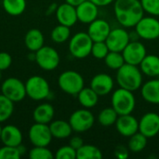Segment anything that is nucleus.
Wrapping results in <instances>:
<instances>
[{"label": "nucleus", "mask_w": 159, "mask_h": 159, "mask_svg": "<svg viewBox=\"0 0 159 159\" xmlns=\"http://www.w3.org/2000/svg\"><path fill=\"white\" fill-rule=\"evenodd\" d=\"M114 13L117 22L124 28L135 27L144 16L140 0H116L114 2Z\"/></svg>", "instance_id": "nucleus-1"}, {"label": "nucleus", "mask_w": 159, "mask_h": 159, "mask_svg": "<svg viewBox=\"0 0 159 159\" xmlns=\"http://www.w3.org/2000/svg\"><path fill=\"white\" fill-rule=\"evenodd\" d=\"M143 74L137 65L125 63L118 70H116V81L119 88L137 91L143 84Z\"/></svg>", "instance_id": "nucleus-2"}, {"label": "nucleus", "mask_w": 159, "mask_h": 159, "mask_svg": "<svg viewBox=\"0 0 159 159\" xmlns=\"http://www.w3.org/2000/svg\"><path fill=\"white\" fill-rule=\"evenodd\" d=\"M111 106L118 116L132 114L136 107V98L133 91L122 88L116 89L112 93Z\"/></svg>", "instance_id": "nucleus-3"}, {"label": "nucleus", "mask_w": 159, "mask_h": 159, "mask_svg": "<svg viewBox=\"0 0 159 159\" xmlns=\"http://www.w3.org/2000/svg\"><path fill=\"white\" fill-rule=\"evenodd\" d=\"M93 41L88 33L78 32L75 34L69 40L70 54L75 59H85L91 54Z\"/></svg>", "instance_id": "nucleus-4"}, {"label": "nucleus", "mask_w": 159, "mask_h": 159, "mask_svg": "<svg viewBox=\"0 0 159 159\" xmlns=\"http://www.w3.org/2000/svg\"><path fill=\"white\" fill-rule=\"evenodd\" d=\"M58 85L64 93L76 96L85 87V81L82 75L78 72L74 70H67L59 75Z\"/></svg>", "instance_id": "nucleus-5"}, {"label": "nucleus", "mask_w": 159, "mask_h": 159, "mask_svg": "<svg viewBox=\"0 0 159 159\" xmlns=\"http://www.w3.org/2000/svg\"><path fill=\"white\" fill-rule=\"evenodd\" d=\"M26 95L33 101H43L49 97L50 87L46 78L41 75H33L25 82Z\"/></svg>", "instance_id": "nucleus-6"}, {"label": "nucleus", "mask_w": 159, "mask_h": 159, "mask_svg": "<svg viewBox=\"0 0 159 159\" xmlns=\"http://www.w3.org/2000/svg\"><path fill=\"white\" fill-rule=\"evenodd\" d=\"M37 65L44 71L55 70L61 61L59 52L49 46H43L40 49L35 52V61Z\"/></svg>", "instance_id": "nucleus-7"}, {"label": "nucleus", "mask_w": 159, "mask_h": 159, "mask_svg": "<svg viewBox=\"0 0 159 159\" xmlns=\"http://www.w3.org/2000/svg\"><path fill=\"white\" fill-rule=\"evenodd\" d=\"M1 93L14 103L20 102L27 96L25 83L17 77H8L1 85Z\"/></svg>", "instance_id": "nucleus-8"}, {"label": "nucleus", "mask_w": 159, "mask_h": 159, "mask_svg": "<svg viewBox=\"0 0 159 159\" xmlns=\"http://www.w3.org/2000/svg\"><path fill=\"white\" fill-rule=\"evenodd\" d=\"M69 123L73 129V131L77 133H83L89 130L95 123L94 115L89 109L82 108L75 110L69 117Z\"/></svg>", "instance_id": "nucleus-9"}, {"label": "nucleus", "mask_w": 159, "mask_h": 159, "mask_svg": "<svg viewBox=\"0 0 159 159\" xmlns=\"http://www.w3.org/2000/svg\"><path fill=\"white\" fill-rule=\"evenodd\" d=\"M139 37L143 40L159 38V20L154 16H143L135 26Z\"/></svg>", "instance_id": "nucleus-10"}, {"label": "nucleus", "mask_w": 159, "mask_h": 159, "mask_svg": "<svg viewBox=\"0 0 159 159\" xmlns=\"http://www.w3.org/2000/svg\"><path fill=\"white\" fill-rule=\"evenodd\" d=\"M28 136L33 146H48L53 139L48 124H33L28 131Z\"/></svg>", "instance_id": "nucleus-11"}, {"label": "nucleus", "mask_w": 159, "mask_h": 159, "mask_svg": "<svg viewBox=\"0 0 159 159\" xmlns=\"http://www.w3.org/2000/svg\"><path fill=\"white\" fill-rule=\"evenodd\" d=\"M110 51L122 52L130 42L129 33L124 27H116L111 30L105 40Z\"/></svg>", "instance_id": "nucleus-12"}, {"label": "nucleus", "mask_w": 159, "mask_h": 159, "mask_svg": "<svg viewBox=\"0 0 159 159\" xmlns=\"http://www.w3.org/2000/svg\"><path fill=\"white\" fill-rule=\"evenodd\" d=\"M125 62L139 66L144 57L147 55L145 46L139 40L130 41L122 51Z\"/></svg>", "instance_id": "nucleus-13"}, {"label": "nucleus", "mask_w": 159, "mask_h": 159, "mask_svg": "<svg viewBox=\"0 0 159 159\" xmlns=\"http://www.w3.org/2000/svg\"><path fill=\"white\" fill-rule=\"evenodd\" d=\"M139 131L146 138H154L159 133V115L155 112L144 114L139 120Z\"/></svg>", "instance_id": "nucleus-14"}, {"label": "nucleus", "mask_w": 159, "mask_h": 159, "mask_svg": "<svg viewBox=\"0 0 159 159\" xmlns=\"http://www.w3.org/2000/svg\"><path fill=\"white\" fill-rule=\"evenodd\" d=\"M89 87L100 97L106 96L113 91L115 87V81L110 75L105 73H100L92 77Z\"/></svg>", "instance_id": "nucleus-15"}, {"label": "nucleus", "mask_w": 159, "mask_h": 159, "mask_svg": "<svg viewBox=\"0 0 159 159\" xmlns=\"http://www.w3.org/2000/svg\"><path fill=\"white\" fill-rule=\"evenodd\" d=\"M112 28L110 23L104 19H96L89 24L88 34L93 42L105 41Z\"/></svg>", "instance_id": "nucleus-16"}, {"label": "nucleus", "mask_w": 159, "mask_h": 159, "mask_svg": "<svg viewBox=\"0 0 159 159\" xmlns=\"http://www.w3.org/2000/svg\"><path fill=\"white\" fill-rule=\"evenodd\" d=\"M115 125L117 132L123 137L129 138L139 131V120L131 114L118 116Z\"/></svg>", "instance_id": "nucleus-17"}, {"label": "nucleus", "mask_w": 159, "mask_h": 159, "mask_svg": "<svg viewBox=\"0 0 159 159\" xmlns=\"http://www.w3.org/2000/svg\"><path fill=\"white\" fill-rule=\"evenodd\" d=\"M55 15L60 24L68 26L70 28L78 21L77 14H76V7L66 2L58 6Z\"/></svg>", "instance_id": "nucleus-18"}, {"label": "nucleus", "mask_w": 159, "mask_h": 159, "mask_svg": "<svg viewBox=\"0 0 159 159\" xmlns=\"http://www.w3.org/2000/svg\"><path fill=\"white\" fill-rule=\"evenodd\" d=\"M75 7L77 20L82 23L89 24L99 17V7L89 0H86Z\"/></svg>", "instance_id": "nucleus-19"}, {"label": "nucleus", "mask_w": 159, "mask_h": 159, "mask_svg": "<svg viewBox=\"0 0 159 159\" xmlns=\"http://www.w3.org/2000/svg\"><path fill=\"white\" fill-rule=\"evenodd\" d=\"M22 133L18 127L14 125H7L2 127L0 141L4 145L17 147L22 143Z\"/></svg>", "instance_id": "nucleus-20"}, {"label": "nucleus", "mask_w": 159, "mask_h": 159, "mask_svg": "<svg viewBox=\"0 0 159 159\" xmlns=\"http://www.w3.org/2000/svg\"><path fill=\"white\" fill-rule=\"evenodd\" d=\"M141 95L143 99L151 103L159 104V78H152L143 84L141 88Z\"/></svg>", "instance_id": "nucleus-21"}, {"label": "nucleus", "mask_w": 159, "mask_h": 159, "mask_svg": "<svg viewBox=\"0 0 159 159\" xmlns=\"http://www.w3.org/2000/svg\"><path fill=\"white\" fill-rule=\"evenodd\" d=\"M55 116V110L52 104L48 102H43L37 105L33 111V119L36 123L49 124Z\"/></svg>", "instance_id": "nucleus-22"}, {"label": "nucleus", "mask_w": 159, "mask_h": 159, "mask_svg": "<svg viewBox=\"0 0 159 159\" xmlns=\"http://www.w3.org/2000/svg\"><path fill=\"white\" fill-rule=\"evenodd\" d=\"M45 43L43 33L36 28L29 30L24 36V44L26 48L31 52H36L40 49Z\"/></svg>", "instance_id": "nucleus-23"}, {"label": "nucleus", "mask_w": 159, "mask_h": 159, "mask_svg": "<svg viewBox=\"0 0 159 159\" xmlns=\"http://www.w3.org/2000/svg\"><path fill=\"white\" fill-rule=\"evenodd\" d=\"M49 129L52 134V137L58 140H64L69 138L73 133V129L69 121L58 119L52 120L49 124Z\"/></svg>", "instance_id": "nucleus-24"}, {"label": "nucleus", "mask_w": 159, "mask_h": 159, "mask_svg": "<svg viewBox=\"0 0 159 159\" xmlns=\"http://www.w3.org/2000/svg\"><path fill=\"white\" fill-rule=\"evenodd\" d=\"M142 73L149 77L159 76V56L147 54L139 65Z\"/></svg>", "instance_id": "nucleus-25"}, {"label": "nucleus", "mask_w": 159, "mask_h": 159, "mask_svg": "<svg viewBox=\"0 0 159 159\" xmlns=\"http://www.w3.org/2000/svg\"><path fill=\"white\" fill-rule=\"evenodd\" d=\"M76 96L80 105L83 108H87V109H91L95 107L98 104L99 97H100L90 87L89 88L84 87Z\"/></svg>", "instance_id": "nucleus-26"}, {"label": "nucleus", "mask_w": 159, "mask_h": 159, "mask_svg": "<svg viewBox=\"0 0 159 159\" xmlns=\"http://www.w3.org/2000/svg\"><path fill=\"white\" fill-rule=\"evenodd\" d=\"M2 7L10 16H20L26 9V0H2Z\"/></svg>", "instance_id": "nucleus-27"}, {"label": "nucleus", "mask_w": 159, "mask_h": 159, "mask_svg": "<svg viewBox=\"0 0 159 159\" xmlns=\"http://www.w3.org/2000/svg\"><path fill=\"white\" fill-rule=\"evenodd\" d=\"M103 157L102 152L95 145L83 144L76 150L77 159H102Z\"/></svg>", "instance_id": "nucleus-28"}, {"label": "nucleus", "mask_w": 159, "mask_h": 159, "mask_svg": "<svg viewBox=\"0 0 159 159\" xmlns=\"http://www.w3.org/2000/svg\"><path fill=\"white\" fill-rule=\"evenodd\" d=\"M147 140L148 138H146L140 131H138L129 137V140L128 143V148L132 153H135V154L140 153L145 149L147 145Z\"/></svg>", "instance_id": "nucleus-29"}, {"label": "nucleus", "mask_w": 159, "mask_h": 159, "mask_svg": "<svg viewBox=\"0 0 159 159\" xmlns=\"http://www.w3.org/2000/svg\"><path fill=\"white\" fill-rule=\"evenodd\" d=\"M71 36V29L68 26L60 24L55 26L51 33H50V37L54 43L57 44H62L65 43L70 39Z\"/></svg>", "instance_id": "nucleus-30"}, {"label": "nucleus", "mask_w": 159, "mask_h": 159, "mask_svg": "<svg viewBox=\"0 0 159 159\" xmlns=\"http://www.w3.org/2000/svg\"><path fill=\"white\" fill-rule=\"evenodd\" d=\"M117 118L118 114L112 106L102 109L98 115V122L103 127H111L115 125Z\"/></svg>", "instance_id": "nucleus-31"}, {"label": "nucleus", "mask_w": 159, "mask_h": 159, "mask_svg": "<svg viewBox=\"0 0 159 159\" xmlns=\"http://www.w3.org/2000/svg\"><path fill=\"white\" fill-rule=\"evenodd\" d=\"M14 112V102L0 94V123L8 120Z\"/></svg>", "instance_id": "nucleus-32"}, {"label": "nucleus", "mask_w": 159, "mask_h": 159, "mask_svg": "<svg viewBox=\"0 0 159 159\" xmlns=\"http://www.w3.org/2000/svg\"><path fill=\"white\" fill-rule=\"evenodd\" d=\"M104 63L111 70H116V71L122 65H124L126 62H125L124 57L122 55V52L109 51V53L104 58Z\"/></svg>", "instance_id": "nucleus-33"}, {"label": "nucleus", "mask_w": 159, "mask_h": 159, "mask_svg": "<svg viewBox=\"0 0 159 159\" xmlns=\"http://www.w3.org/2000/svg\"><path fill=\"white\" fill-rule=\"evenodd\" d=\"M29 157L31 159H52L54 158V155L48 146H34L29 151Z\"/></svg>", "instance_id": "nucleus-34"}, {"label": "nucleus", "mask_w": 159, "mask_h": 159, "mask_svg": "<svg viewBox=\"0 0 159 159\" xmlns=\"http://www.w3.org/2000/svg\"><path fill=\"white\" fill-rule=\"evenodd\" d=\"M109 51L110 50H109L105 41L93 42L92 48H91V54L90 55H92L95 59L104 60V58L109 53Z\"/></svg>", "instance_id": "nucleus-35"}, {"label": "nucleus", "mask_w": 159, "mask_h": 159, "mask_svg": "<svg viewBox=\"0 0 159 159\" xmlns=\"http://www.w3.org/2000/svg\"><path fill=\"white\" fill-rule=\"evenodd\" d=\"M54 157L56 159H75L76 150L74 149L71 145H64L56 151Z\"/></svg>", "instance_id": "nucleus-36"}, {"label": "nucleus", "mask_w": 159, "mask_h": 159, "mask_svg": "<svg viewBox=\"0 0 159 159\" xmlns=\"http://www.w3.org/2000/svg\"><path fill=\"white\" fill-rule=\"evenodd\" d=\"M20 157L18 146L4 145L0 148V159H19Z\"/></svg>", "instance_id": "nucleus-37"}, {"label": "nucleus", "mask_w": 159, "mask_h": 159, "mask_svg": "<svg viewBox=\"0 0 159 159\" xmlns=\"http://www.w3.org/2000/svg\"><path fill=\"white\" fill-rule=\"evenodd\" d=\"M144 12L151 16L159 17V0H140Z\"/></svg>", "instance_id": "nucleus-38"}, {"label": "nucleus", "mask_w": 159, "mask_h": 159, "mask_svg": "<svg viewBox=\"0 0 159 159\" xmlns=\"http://www.w3.org/2000/svg\"><path fill=\"white\" fill-rule=\"evenodd\" d=\"M12 64V57L9 53L2 51L0 52V71H5Z\"/></svg>", "instance_id": "nucleus-39"}, {"label": "nucleus", "mask_w": 159, "mask_h": 159, "mask_svg": "<svg viewBox=\"0 0 159 159\" xmlns=\"http://www.w3.org/2000/svg\"><path fill=\"white\" fill-rule=\"evenodd\" d=\"M129 148H126L123 145H119L115 150V156L116 157L119 159H126L129 157Z\"/></svg>", "instance_id": "nucleus-40"}, {"label": "nucleus", "mask_w": 159, "mask_h": 159, "mask_svg": "<svg viewBox=\"0 0 159 159\" xmlns=\"http://www.w3.org/2000/svg\"><path fill=\"white\" fill-rule=\"evenodd\" d=\"M83 144H84V141L79 136H74V137H72L70 139V142H69V145H71L75 150L79 149Z\"/></svg>", "instance_id": "nucleus-41"}, {"label": "nucleus", "mask_w": 159, "mask_h": 159, "mask_svg": "<svg viewBox=\"0 0 159 159\" xmlns=\"http://www.w3.org/2000/svg\"><path fill=\"white\" fill-rule=\"evenodd\" d=\"M92 3H94L95 5H97L99 7H107L111 4H114V2L116 0H89Z\"/></svg>", "instance_id": "nucleus-42"}, {"label": "nucleus", "mask_w": 159, "mask_h": 159, "mask_svg": "<svg viewBox=\"0 0 159 159\" xmlns=\"http://www.w3.org/2000/svg\"><path fill=\"white\" fill-rule=\"evenodd\" d=\"M58 4L57 3H52V4H50L48 7V8H47V10H46V14L47 15H51V14H55L56 13V10H57V8H58Z\"/></svg>", "instance_id": "nucleus-43"}, {"label": "nucleus", "mask_w": 159, "mask_h": 159, "mask_svg": "<svg viewBox=\"0 0 159 159\" xmlns=\"http://www.w3.org/2000/svg\"><path fill=\"white\" fill-rule=\"evenodd\" d=\"M86 0H65L66 3H68V4H70V5L74 6V7H77L78 5H80L81 3H83Z\"/></svg>", "instance_id": "nucleus-44"}, {"label": "nucleus", "mask_w": 159, "mask_h": 159, "mask_svg": "<svg viewBox=\"0 0 159 159\" xmlns=\"http://www.w3.org/2000/svg\"><path fill=\"white\" fill-rule=\"evenodd\" d=\"M18 149H19V151H20V153L21 156H23L25 154V152H26V148H25V146L22 145V143L18 146Z\"/></svg>", "instance_id": "nucleus-45"}, {"label": "nucleus", "mask_w": 159, "mask_h": 159, "mask_svg": "<svg viewBox=\"0 0 159 159\" xmlns=\"http://www.w3.org/2000/svg\"><path fill=\"white\" fill-rule=\"evenodd\" d=\"M1 131H2V127H1V125H0V138H1Z\"/></svg>", "instance_id": "nucleus-46"}, {"label": "nucleus", "mask_w": 159, "mask_h": 159, "mask_svg": "<svg viewBox=\"0 0 159 159\" xmlns=\"http://www.w3.org/2000/svg\"><path fill=\"white\" fill-rule=\"evenodd\" d=\"M2 71H0V81H1V77H2V74H1Z\"/></svg>", "instance_id": "nucleus-47"}, {"label": "nucleus", "mask_w": 159, "mask_h": 159, "mask_svg": "<svg viewBox=\"0 0 159 159\" xmlns=\"http://www.w3.org/2000/svg\"><path fill=\"white\" fill-rule=\"evenodd\" d=\"M158 78H159V76H158Z\"/></svg>", "instance_id": "nucleus-48"}]
</instances>
